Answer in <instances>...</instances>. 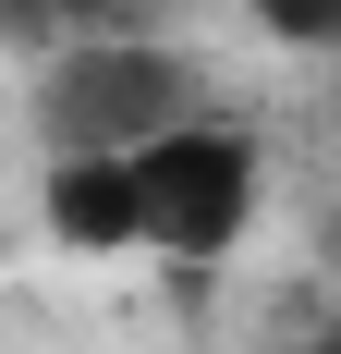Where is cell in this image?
<instances>
[{
  "mask_svg": "<svg viewBox=\"0 0 341 354\" xmlns=\"http://www.w3.org/2000/svg\"><path fill=\"white\" fill-rule=\"evenodd\" d=\"M207 110V73L195 49H170V37H61L49 62H37V135H49V159H110V147H146L170 135V122H195Z\"/></svg>",
  "mask_w": 341,
  "mask_h": 354,
  "instance_id": "1",
  "label": "cell"
},
{
  "mask_svg": "<svg viewBox=\"0 0 341 354\" xmlns=\"http://www.w3.org/2000/svg\"><path fill=\"white\" fill-rule=\"evenodd\" d=\"M37 220H49V245H73V257H122L135 245V171H122V147H110V159H49V171H37Z\"/></svg>",
  "mask_w": 341,
  "mask_h": 354,
  "instance_id": "3",
  "label": "cell"
},
{
  "mask_svg": "<svg viewBox=\"0 0 341 354\" xmlns=\"http://www.w3.org/2000/svg\"><path fill=\"white\" fill-rule=\"evenodd\" d=\"M122 171H135V245L146 257H183V269H220V257L256 232V196H269V147L195 110V122H170V135L122 147Z\"/></svg>",
  "mask_w": 341,
  "mask_h": 354,
  "instance_id": "2",
  "label": "cell"
},
{
  "mask_svg": "<svg viewBox=\"0 0 341 354\" xmlns=\"http://www.w3.org/2000/svg\"><path fill=\"white\" fill-rule=\"evenodd\" d=\"M146 0H0V37H37V49H61V37H110L135 25Z\"/></svg>",
  "mask_w": 341,
  "mask_h": 354,
  "instance_id": "4",
  "label": "cell"
},
{
  "mask_svg": "<svg viewBox=\"0 0 341 354\" xmlns=\"http://www.w3.org/2000/svg\"><path fill=\"white\" fill-rule=\"evenodd\" d=\"M244 12H256L280 49H329V37H341V0H244Z\"/></svg>",
  "mask_w": 341,
  "mask_h": 354,
  "instance_id": "5",
  "label": "cell"
}]
</instances>
